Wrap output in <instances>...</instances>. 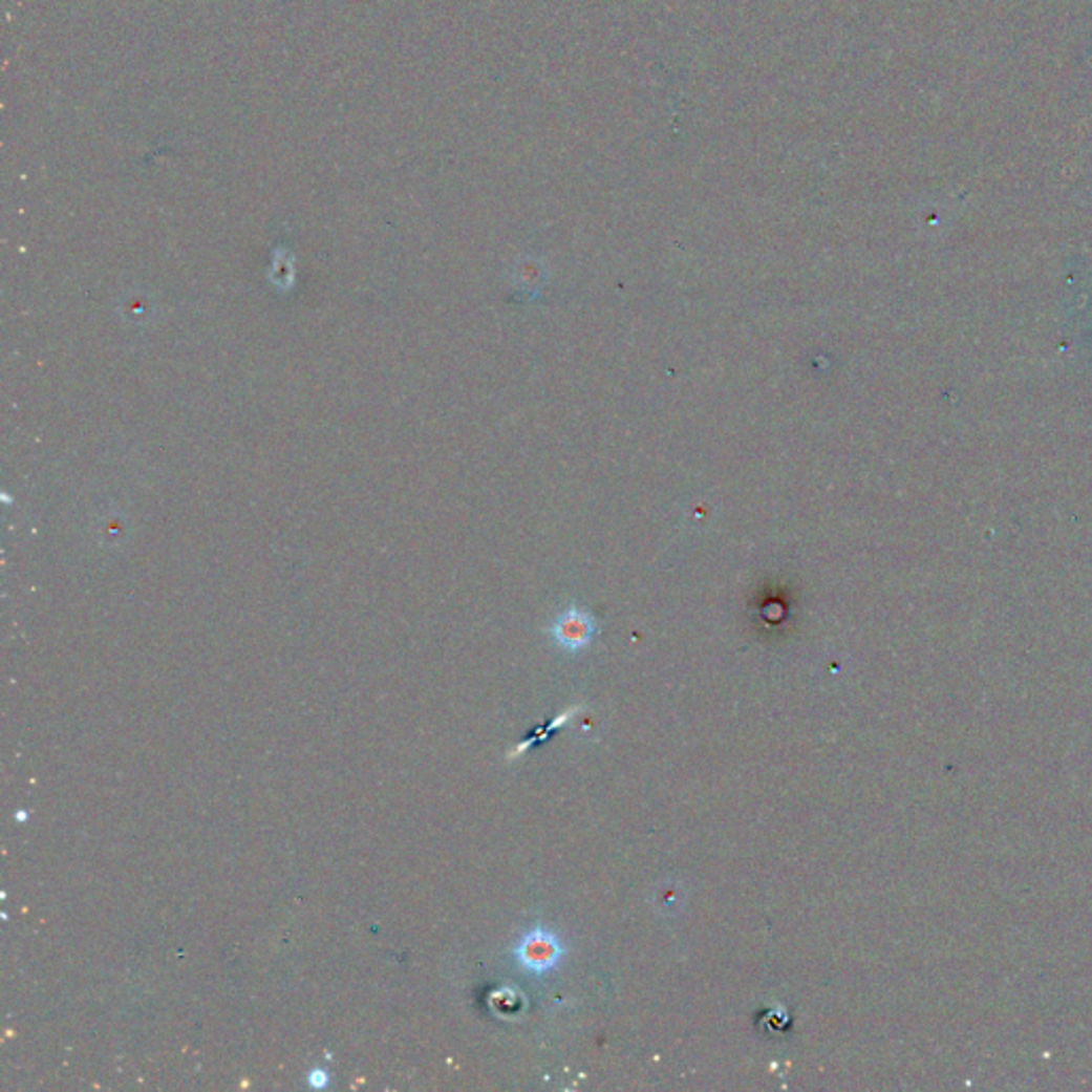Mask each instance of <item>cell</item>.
Masks as SVG:
<instances>
[{
    "label": "cell",
    "mask_w": 1092,
    "mask_h": 1092,
    "mask_svg": "<svg viewBox=\"0 0 1092 1092\" xmlns=\"http://www.w3.org/2000/svg\"><path fill=\"white\" fill-rule=\"evenodd\" d=\"M515 956L526 971L547 973L557 967V962L563 956V947L553 933L544 928H534L519 941Z\"/></svg>",
    "instance_id": "6da1fadb"
},
{
    "label": "cell",
    "mask_w": 1092,
    "mask_h": 1092,
    "mask_svg": "<svg viewBox=\"0 0 1092 1092\" xmlns=\"http://www.w3.org/2000/svg\"><path fill=\"white\" fill-rule=\"evenodd\" d=\"M596 631H598L596 619L587 611L576 608V606L565 608L551 625V638L555 640V645L570 654L587 649L592 645Z\"/></svg>",
    "instance_id": "7a4b0ae2"
},
{
    "label": "cell",
    "mask_w": 1092,
    "mask_h": 1092,
    "mask_svg": "<svg viewBox=\"0 0 1092 1092\" xmlns=\"http://www.w3.org/2000/svg\"><path fill=\"white\" fill-rule=\"evenodd\" d=\"M307 1082L312 1088H325L329 1084V1073L325 1069H314V1071H309Z\"/></svg>",
    "instance_id": "3957f363"
}]
</instances>
